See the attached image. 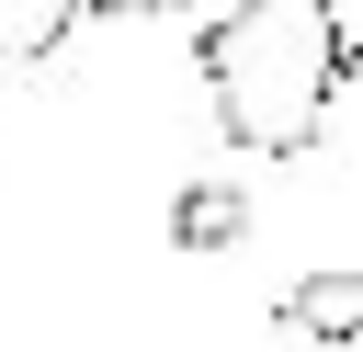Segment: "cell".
I'll return each mask as SVG.
<instances>
[{
	"label": "cell",
	"mask_w": 363,
	"mask_h": 352,
	"mask_svg": "<svg viewBox=\"0 0 363 352\" xmlns=\"http://www.w3.org/2000/svg\"><path fill=\"white\" fill-rule=\"evenodd\" d=\"M352 79V34H340V0H238L204 23V91H216V125L250 148V159H306L329 102Z\"/></svg>",
	"instance_id": "obj_1"
},
{
	"label": "cell",
	"mask_w": 363,
	"mask_h": 352,
	"mask_svg": "<svg viewBox=\"0 0 363 352\" xmlns=\"http://www.w3.org/2000/svg\"><path fill=\"white\" fill-rule=\"evenodd\" d=\"M238 227H250V204H238L227 182H193V193L170 204V238H182V250H227Z\"/></svg>",
	"instance_id": "obj_4"
},
{
	"label": "cell",
	"mask_w": 363,
	"mask_h": 352,
	"mask_svg": "<svg viewBox=\"0 0 363 352\" xmlns=\"http://www.w3.org/2000/svg\"><path fill=\"white\" fill-rule=\"evenodd\" d=\"M295 341H363V261H329V273H306V284H284V307H272Z\"/></svg>",
	"instance_id": "obj_2"
},
{
	"label": "cell",
	"mask_w": 363,
	"mask_h": 352,
	"mask_svg": "<svg viewBox=\"0 0 363 352\" xmlns=\"http://www.w3.org/2000/svg\"><path fill=\"white\" fill-rule=\"evenodd\" d=\"M91 0H0V68H45L68 34H79Z\"/></svg>",
	"instance_id": "obj_3"
}]
</instances>
